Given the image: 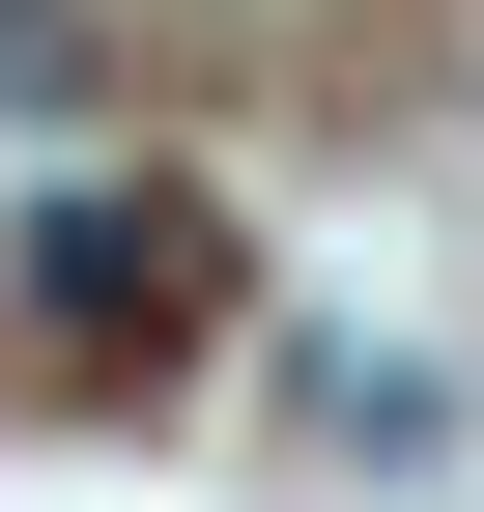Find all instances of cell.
Listing matches in <instances>:
<instances>
[{"label": "cell", "instance_id": "obj_1", "mask_svg": "<svg viewBox=\"0 0 484 512\" xmlns=\"http://www.w3.org/2000/svg\"><path fill=\"white\" fill-rule=\"evenodd\" d=\"M29 342L86 370V399L200 370V342H228V228L171 200V171H114V200H29Z\"/></svg>", "mask_w": 484, "mask_h": 512}, {"label": "cell", "instance_id": "obj_2", "mask_svg": "<svg viewBox=\"0 0 484 512\" xmlns=\"http://www.w3.org/2000/svg\"><path fill=\"white\" fill-rule=\"evenodd\" d=\"M314 427H342V456H456V370H371V342H342V370H314Z\"/></svg>", "mask_w": 484, "mask_h": 512}]
</instances>
